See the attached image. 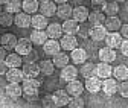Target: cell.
Here are the masks:
<instances>
[{"label":"cell","instance_id":"6da1fadb","mask_svg":"<svg viewBox=\"0 0 128 108\" xmlns=\"http://www.w3.org/2000/svg\"><path fill=\"white\" fill-rule=\"evenodd\" d=\"M22 73H23V81L24 79H37V76L40 75L38 64H35V63H26V64H23Z\"/></svg>","mask_w":128,"mask_h":108},{"label":"cell","instance_id":"7a4b0ae2","mask_svg":"<svg viewBox=\"0 0 128 108\" xmlns=\"http://www.w3.org/2000/svg\"><path fill=\"white\" fill-rule=\"evenodd\" d=\"M38 9H40L41 15H44L46 18H49V17L56 14V5H55V2H50V0H43V2H40Z\"/></svg>","mask_w":128,"mask_h":108},{"label":"cell","instance_id":"3957f363","mask_svg":"<svg viewBox=\"0 0 128 108\" xmlns=\"http://www.w3.org/2000/svg\"><path fill=\"white\" fill-rule=\"evenodd\" d=\"M82 91H84V85H82L81 81H78V79L69 82L67 87H66V93L69 96H72V98H79L82 95Z\"/></svg>","mask_w":128,"mask_h":108},{"label":"cell","instance_id":"277c9868","mask_svg":"<svg viewBox=\"0 0 128 108\" xmlns=\"http://www.w3.org/2000/svg\"><path fill=\"white\" fill-rule=\"evenodd\" d=\"M60 50H61V47H60V41L47 40V41L43 44V52H44L46 56H52V58H54L55 55L60 53Z\"/></svg>","mask_w":128,"mask_h":108},{"label":"cell","instance_id":"5b68a950","mask_svg":"<svg viewBox=\"0 0 128 108\" xmlns=\"http://www.w3.org/2000/svg\"><path fill=\"white\" fill-rule=\"evenodd\" d=\"M14 50L18 56H26V55H29L32 52V43L28 38H20Z\"/></svg>","mask_w":128,"mask_h":108},{"label":"cell","instance_id":"8992f818","mask_svg":"<svg viewBox=\"0 0 128 108\" xmlns=\"http://www.w3.org/2000/svg\"><path fill=\"white\" fill-rule=\"evenodd\" d=\"M104 27L107 29L108 34H113V32H119L120 27H122V21L120 18L118 17H105V23H104Z\"/></svg>","mask_w":128,"mask_h":108},{"label":"cell","instance_id":"52a82bcc","mask_svg":"<svg viewBox=\"0 0 128 108\" xmlns=\"http://www.w3.org/2000/svg\"><path fill=\"white\" fill-rule=\"evenodd\" d=\"M46 35L49 40H55L58 41V38L62 37V27L60 23H49L46 27Z\"/></svg>","mask_w":128,"mask_h":108},{"label":"cell","instance_id":"ba28073f","mask_svg":"<svg viewBox=\"0 0 128 108\" xmlns=\"http://www.w3.org/2000/svg\"><path fill=\"white\" fill-rule=\"evenodd\" d=\"M88 14H90V11H88L86 6L78 5V6H75L73 11H72V17H73V20H75L76 23H84V21L88 18Z\"/></svg>","mask_w":128,"mask_h":108},{"label":"cell","instance_id":"9c48e42d","mask_svg":"<svg viewBox=\"0 0 128 108\" xmlns=\"http://www.w3.org/2000/svg\"><path fill=\"white\" fill-rule=\"evenodd\" d=\"M60 47L64 50H75L78 47V38L73 35H62L60 38Z\"/></svg>","mask_w":128,"mask_h":108},{"label":"cell","instance_id":"30bf717a","mask_svg":"<svg viewBox=\"0 0 128 108\" xmlns=\"http://www.w3.org/2000/svg\"><path fill=\"white\" fill-rule=\"evenodd\" d=\"M111 73H113V67H111L110 64L99 63L98 66H96V78H99L101 81L110 79L111 78Z\"/></svg>","mask_w":128,"mask_h":108},{"label":"cell","instance_id":"8fae6325","mask_svg":"<svg viewBox=\"0 0 128 108\" xmlns=\"http://www.w3.org/2000/svg\"><path fill=\"white\" fill-rule=\"evenodd\" d=\"M17 43H18V38L15 37L14 34H3V35H0V44H2V47L5 50L15 49Z\"/></svg>","mask_w":128,"mask_h":108},{"label":"cell","instance_id":"7c38bea8","mask_svg":"<svg viewBox=\"0 0 128 108\" xmlns=\"http://www.w3.org/2000/svg\"><path fill=\"white\" fill-rule=\"evenodd\" d=\"M54 98V104L56 108H61V107H66L70 101V96L66 93V90H56L55 93L52 95Z\"/></svg>","mask_w":128,"mask_h":108},{"label":"cell","instance_id":"4fadbf2b","mask_svg":"<svg viewBox=\"0 0 128 108\" xmlns=\"http://www.w3.org/2000/svg\"><path fill=\"white\" fill-rule=\"evenodd\" d=\"M78 78V69L75 67V66H66L64 69H61V79L62 81H66L67 84L69 82H72V81H75Z\"/></svg>","mask_w":128,"mask_h":108},{"label":"cell","instance_id":"5bb4252c","mask_svg":"<svg viewBox=\"0 0 128 108\" xmlns=\"http://www.w3.org/2000/svg\"><path fill=\"white\" fill-rule=\"evenodd\" d=\"M84 88L88 91V93L94 95V93H98V91H101V88H102V81H101L99 78H96V76L88 78V79H86Z\"/></svg>","mask_w":128,"mask_h":108},{"label":"cell","instance_id":"9a60e30c","mask_svg":"<svg viewBox=\"0 0 128 108\" xmlns=\"http://www.w3.org/2000/svg\"><path fill=\"white\" fill-rule=\"evenodd\" d=\"M47 24H49V21L41 14H34V17H30V26L34 27V30H44Z\"/></svg>","mask_w":128,"mask_h":108},{"label":"cell","instance_id":"2e32d148","mask_svg":"<svg viewBox=\"0 0 128 108\" xmlns=\"http://www.w3.org/2000/svg\"><path fill=\"white\" fill-rule=\"evenodd\" d=\"M107 29L104 26H92L90 27V32H88V37L93 40V41H104L105 37H107Z\"/></svg>","mask_w":128,"mask_h":108},{"label":"cell","instance_id":"e0dca14e","mask_svg":"<svg viewBox=\"0 0 128 108\" xmlns=\"http://www.w3.org/2000/svg\"><path fill=\"white\" fill-rule=\"evenodd\" d=\"M118 88H119V84H118V81L113 79V78L102 81V88H101V90L104 91L107 96H113V95H116V93H118Z\"/></svg>","mask_w":128,"mask_h":108},{"label":"cell","instance_id":"ac0fdd59","mask_svg":"<svg viewBox=\"0 0 128 108\" xmlns=\"http://www.w3.org/2000/svg\"><path fill=\"white\" fill-rule=\"evenodd\" d=\"M122 41H124V38L120 37V34H119V32L107 34V37H105V43H107V47L113 49V50H114V49H119V47H120Z\"/></svg>","mask_w":128,"mask_h":108},{"label":"cell","instance_id":"d6986e66","mask_svg":"<svg viewBox=\"0 0 128 108\" xmlns=\"http://www.w3.org/2000/svg\"><path fill=\"white\" fill-rule=\"evenodd\" d=\"M61 27H62V34L64 35H76L78 34V30H79V23H76L73 18H70V20H66L62 24H61Z\"/></svg>","mask_w":128,"mask_h":108},{"label":"cell","instance_id":"ffe728a7","mask_svg":"<svg viewBox=\"0 0 128 108\" xmlns=\"http://www.w3.org/2000/svg\"><path fill=\"white\" fill-rule=\"evenodd\" d=\"M99 59H101V63H105V64L113 63L116 59V50H113V49H110V47L105 46V47L99 49Z\"/></svg>","mask_w":128,"mask_h":108},{"label":"cell","instance_id":"44dd1931","mask_svg":"<svg viewBox=\"0 0 128 108\" xmlns=\"http://www.w3.org/2000/svg\"><path fill=\"white\" fill-rule=\"evenodd\" d=\"M6 79H8V84H20L23 81V73H22V69H8L6 72Z\"/></svg>","mask_w":128,"mask_h":108},{"label":"cell","instance_id":"7402d4cb","mask_svg":"<svg viewBox=\"0 0 128 108\" xmlns=\"http://www.w3.org/2000/svg\"><path fill=\"white\" fill-rule=\"evenodd\" d=\"M41 87V82L38 79H24L23 81V93H38V90Z\"/></svg>","mask_w":128,"mask_h":108},{"label":"cell","instance_id":"603a6c76","mask_svg":"<svg viewBox=\"0 0 128 108\" xmlns=\"http://www.w3.org/2000/svg\"><path fill=\"white\" fill-rule=\"evenodd\" d=\"M5 93L11 99H18V98H22V95H23L22 84H8L6 88H5Z\"/></svg>","mask_w":128,"mask_h":108},{"label":"cell","instance_id":"cb8c5ba5","mask_svg":"<svg viewBox=\"0 0 128 108\" xmlns=\"http://www.w3.org/2000/svg\"><path fill=\"white\" fill-rule=\"evenodd\" d=\"M47 40V35H46V30H32L30 32V37H29V41L34 43L35 46H43Z\"/></svg>","mask_w":128,"mask_h":108},{"label":"cell","instance_id":"d4e9b609","mask_svg":"<svg viewBox=\"0 0 128 108\" xmlns=\"http://www.w3.org/2000/svg\"><path fill=\"white\" fill-rule=\"evenodd\" d=\"M3 63L8 69H20L23 61H22V56H18L17 53H9V55H6Z\"/></svg>","mask_w":128,"mask_h":108},{"label":"cell","instance_id":"484cf974","mask_svg":"<svg viewBox=\"0 0 128 108\" xmlns=\"http://www.w3.org/2000/svg\"><path fill=\"white\" fill-rule=\"evenodd\" d=\"M70 58L75 64H82L87 61V52L82 49V47H76L75 50L70 52Z\"/></svg>","mask_w":128,"mask_h":108},{"label":"cell","instance_id":"4316f807","mask_svg":"<svg viewBox=\"0 0 128 108\" xmlns=\"http://www.w3.org/2000/svg\"><path fill=\"white\" fill-rule=\"evenodd\" d=\"M111 76H114L116 81H122V82L128 81V67H126V66H122V64H120V66H116V67L113 69Z\"/></svg>","mask_w":128,"mask_h":108},{"label":"cell","instance_id":"83f0119b","mask_svg":"<svg viewBox=\"0 0 128 108\" xmlns=\"http://www.w3.org/2000/svg\"><path fill=\"white\" fill-rule=\"evenodd\" d=\"M87 20L90 23V27L92 26H102L105 23V15H104V12H96V11H93V12L88 14V18Z\"/></svg>","mask_w":128,"mask_h":108},{"label":"cell","instance_id":"f1b7e54d","mask_svg":"<svg viewBox=\"0 0 128 108\" xmlns=\"http://www.w3.org/2000/svg\"><path fill=\"white\" fill-rule=\"evenodd\" d=\"M14 23L17 27H29L30 26V15L24 14V12H18V14H15V17H14Z\"/></svg>","mask_w":128,"mask_h":108},{"label":"cell","instance_id":"f546056e","mask_svg":"<svg viewBox=\"0 0 128 108\" xmlns=\"http://www.w3.org/2000/svg\"><path fill=\"white\" fill-rule=\"evenodd\" d=\"M38 69H40V73H43L44 76H50L55 72V66H54V63H52L50 59H43V61H40Z\"/></svg>","mask_w":128,"mask_h":108},{"label":"cell","instance_id":"4dcf8cb0","mask_svg":"<svg viewBox=\"0 0 128 108\" xmlns=\"http://www.w3.org/2000/svg\"><path fill=\"white\" fill-rule=\"evenodd\" d=\"M38 6H40V2H37V0H24V2H22V9L24 14H35L38 11Z\"/></svg>","mask_w":128,"mask_h":108},{"label":"cell","instance_id":"1f68e13d","mask_svg":"<svg viewBox=\"0 0 128 108\" xmlns=\"http://www.w3.org/2000/svg\"><path fill=\"white\" fill-rule=\"evenodd\" d=\"M52 63H54L55 67H58V69H64L66 66H69V55H67L66 52H60L58 55L54 56Z\"/></svg>","mask_w":128,"mask_h":108},{"label":"cell","instance_id":"d6a6232c","mask_svg":"<svg viewBox=\"0 0 128 108\" xmlns=\"http://www.w3.org/2000/svg\"><path fill=\"white\" fill-rule=\"evenodd\" d=\"M72 11H73V8H72L69 3H64V5H61V6H56V15H58L60 18H62L64 21H66V20H70Z\"/></svg>","mask_w":128,"mask_h":108},{"label":"cell","instance_id":"836d02e7","mask_svg":"<svg viewBox=\"0 0 128 108\" xmlns=\"http://www.w3.org/2000/svg\"><path fill=\"white\" fill-rule=\"evenodd\" d=\"M79 73H81L86 79L93 78V76H96V66L93 63H84L81 70H79Z\"/></svg>","mask_w":128,"mask_h":108},{"label":"cell","instance_id":"e575fe53","mask_svg":"<svg viewBox=\"0 0 128 108\" xmlns=\"http://www.w3.org/2000/svg\"><path fill=\"white\" fill-rule=\"evenodd\" d=\"M102 12H104V15L107 14L108 17H116V14H119V3L118 2H107Z\"/></svg>","mask_w":128,"mask_h":108},{"label":"cell","instance_id":"d590c367","mask_svg":"<svg viewBox=\"0 0 128 108\" xmlns=\"http://www.w3.org/2000/svg\"><path fill=\"white\" fill-rule=\"evenodd\" d=\"M22 11V2H18V0H12V2H8V5L5 6V12L8 14H18Z\"/></svg>","mask_w":128,"mask_h":108},{"label":"cell","instance_id":"8d00e7d4","mask_svg":"<svg viewBox=\"0 0 128 108\" xmlns=\"http://www.w3.org/2000/svg\"><path fill=\"white\" fill-rule=\"evenodd\" d=\"M12 23H14V17L11 14H8V12H2V14H0V26H2V27H8Z\"/></svg>","mask_w":128,"mask_h":108},{"label":"cell","instance_id":"74e56055","mask_svg":"<svg viewBox=\"0 0 128 108\" xmlns=\"http://www.w3.org/2000/svg\"><path fill=\"white\" fill-rule=\"evenodd\" d=\"M84 99L79 96V98H73V99H70L69 101V104H67V107L69 108H84Z\"/></svg>","mask_w":128,"mask_h":108},{"label":"cell","instance_id":"f35d334b","mask_svg":"<svg viewBox=\"0 0 128 108\" xmlns=\"http://www.w3.org/2000/svg\"><path fill=\"white\" fill-rule=\"evenodd\" d=\"M41 105H43V108H55L52 95H44V98L41 99Z\"/></svg>","mask_w":128,"mask_h":108},{"label":"cell","instance_id":"ab89813d","mask_svg":"<svg viewBox=\"0 0 128 108\" xmlns=\"http://www.w3.org/2000/svg\"><path fill=\"white\" fill-rule=\"evenodd\" d=\"M105 3L107 2H104V0H93V2H92V8L96 12H102L104 8H105Z\"/></svg>","mask_w":128,"mask_h":108},{"label":"cell","instance_id":"60d3db41","mask_svg":"<svg viewBox=\"0 0 128 108\" xmlns=\"http://www.w3.org/2000/svg\"><path fill=\"white\" fill-rule=\"evenodd\" d=\"M118 91H119V95H120L122 98H128V81H125V82L119 84Z\"/></svg>","mask_w":128,"mask_h":108},{"label":"cell","instance_id":"b9f144b4","mask_svg":"<svg viewBox=\"0 0 128 108\" xmlns=\"http://www.w3.org/2000/svg\"><path fill=\"white\" fill-rule=\"evenodd\" d=\"M23 98L26 99V102L32 104V102L38 101V93H23Z\"/></svg>","mask_w":128,"mask_h":108},{"label":"cell","instance_id":"7bdbcfd3","mask_svg":"<svg viewBox=\"0 0 128 108\" xmlns=\"http://www.w3.org/2000/svg\"><path fill=\"white\" fill-rule=\"evenodd\" d=\"M24 58H26V59L23 61L24 64H26V63H35V61L38 59V53H37V52H34V50H32V52H30L29 55H26Z\"/></svg>","mask_w":128,"mask_h":108},{"label":"cell","instance_id":"ee69618b","mask_svg":"<svg viewBox=\"0 0 128 108\" xmlns=\"http://www.w3.org/2000/svg\"><path fill=\"white\" fill-rule=\"evenodd\" d=\"M120 53L124 55V56H128V40H124L122 41V44H120Z\"/></svg>","mask_w":128,"mask_h":108},{"label":"cell","instance_id":"f6af8a7d","mask_svg":"<svg viewBox=\"0 0 128 108\" xmlns=\"http://www.w3.org/2000/svg\"><path fill=\"white\" fill-rule=\"evenodd\" d=\"M88 32H90V27H87V26H79V30H78V34L81 35L82 38H87L88 37Z\"/></svg>","mask_w":128,"mask_h":108},{"label":"cell","instance_id":"bcb514c9","mask_svg":"<svg viewBox=\"0 0 128 108\" xmlns=\"http://www.w3.org/2000/svg\"><path fill=\"white\" fill-rule=\"evenodd\" d=\"M120 37L125 38V40H128V23L122 24V27H120Z\"/></svg>","mask_w":128,"mask_h":108},{"label":"cell","instance_id":"7dc6e473","mask_svg":"<svg viewBox=\"0 0 128 108\" xmlns=\"http://www.w3.org/2000/svg\"><path fill=\"white\" fill-rule=\"evenodd\" d=\"M6 72H8V67L5 66V63L0 61V75H6Z\"/></svg>","mask_w":128,"mask_h":108},{"label":"cell","instance_id":"c3c4849f","mask_svg":"<svg viewBox=\"0 0 128 108\" xmlns=\"http://www.w3.org/2000/svg\"><path fill=\"white\" fill-rule=\"evenodd\" d=\"M6 50L3 49V47H0V61H2V63H3V61H5V58H6Z\"/></svg>","mask_w":128,"mask_h":108},{"label":"cell","instance_id":"681fc988","mask_svg":"<svg viewBox=\"0 0 128 108\" xmlns=\"http://www.w3.org/2000/svg\"><path fill=\"white\" fill-rule=\"evenodd\" d=\"M2 12H3V11H2V6H0V14H2Z\"/></svg>","mask_w":128,"mask_h":108},{"label":"cell","instance_id":"f907efd6","mask_svg":"<svg viewBox=\"0 0 128 108\" xmlns=\"http://www.w3.org/2000/svg\"><path fill=\"white\" fill-rule=\"evenodd\" d=\"M126 108H128V105H126Z\"/></svg>","mask_w":128,"mask_h":108},{"label":"cell","instance_id":"816d5d0a","mask_svg":"<svg viewBox=\"0 0 128 108\" xmlns=\"http://www.w3.org/2000/svg\"><path fill=\"white\" fill-rule=\"evenodd\" d=\"M55 108H56V107H55Z\"/></svg>","mask_w":128,"mask_h":108}]
</instances>
